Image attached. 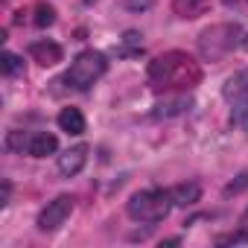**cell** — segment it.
Returning a JSON list of instances; mask_svg holds the SVG:
<instances>
[{"label": "cell", "instance_id": "obj_14", "mask_svg": "<svg viewBox=\"0 0 248 248\" xmlns=\"http://www.w3.org/2000/svg\"><path fill=\"white\" fill-rule=\"evenodd\" d=\"M0 67H3L6 76H21L24 73V59L18 53H3L0 56Z\"/></svg>", "mask_w": 248, "mask_h": 248}, {"label": "cell", "instance_id": "obj_21", "mask_svg": "<svg viewBox=\"0 0 248 248\" xmlns=\"http://www.w3.org/2000/svg\"><path fill=\"white\" fill-rule=\"evenodd\" d=\"M9 193H12V184L3 178V193H0V204H9Z\"/></svg>", "mask_w": 248, "mask_h": 248}, {"label": "cell", "instance_id": "obj_20", "mask_svg": "<svg viewBox=\"0 0 248 248\" xmlns=\"http://www.w3.org/2000/svg\"><path fill=\"white\" fill-rule=\"evenodd\" d=\"M155 3V0H126V9H132V12H143V9H149Z\"/></svg>", "mask_w": 248, "mask_h": 248}, {"label": "cell", "instance_id": "obj_23", "mask_svg": "<svg viewBox=\"0 0 248 248\" xmlns=\"http://www.w3.org/2000/svg\"><path fill=\"white\" fill-rule=\"evenodd\" d=\"M242 225H245V228H248V210H245V213H242Z\"/></svg>", "mask_w": 248, "mask_h": 248}, {"label": "cell", "instance_id": "obj_10", "mask_svg": "<svg viewBox=\"0 0 248 248\" xmlns=\"http://www.w3.org/2000/svg\"><path fill=\"white\" fill-rule=\"evenodd\" d=\"M59 129L67 135H82L85 132V117L79 108H62L59 111Z\"/></svg>", "mask_w": 248, "mask_h": 248}, {"label": "cell", "instance_id": "obj_6", "mask_svg": "<svg viewBox=\"0 0 248 248\" xmlns=\"http://www.w3.org/2000/svg\"><path fill=\"white\" fill-rule=\"evenodd\" d=\"M85 164H88V146H85V143H79V146H70L67 152H62V155H59V172H62L64 178H73V175H79Z\"/></svg>", "mask_w": 248, "mask_h": 248}, {"label": "cell", "instance_id": "obj_16", "mask_svg": "<svg viewBox=\"0 0 248 248\" xmlns=\"http://www.w3.org/2000/svg\"><path fill=\"white\" fill-rule=\"evenodd\" d=\"M30 138H32V135L9 132V135H6V149H12V152H24V149H30Z\"/></svg>", "mask_w": 248, "mask_h": 248}, {"label": "cell", "instance_id": "obj_24", "mask_svg": "<svg viewBox=\"0 0 248 248\" xmlns=\"http://www.w3.org/2000/svg\"><path fill=\"white\" fill-rule=\"evenodd\" d=\"M85 3H93V0H85Z\"/></svg>", "mask_w": 248, "mask_h": 248}, {"label": "cell", "instance_id": "obj_18", "mask_svg": "<svg viewBox=\"0 0 248 248\" xmlns=\"http://www.w3.org/2000/svg\"><path fill=\"white\" fill-rule=\"evenodd\" d=\"M242 190H248V170H245V172H239L231 184H225V196H239Z\"/></svg>", "mask_w": 248, "mask_h": 248}, {"label": "cell", "instance_id": "obj_8", "mask_svg": "<svg viewBox=\"0 0 248 248\" xmlns=\"http://www.w3.org/2000/svg\"><path fill=\"white\" fill-rule=\"evenodd\" d=\"M30 56L41 64V67H53L62 62V47L56 41H32L30 44Z\"/></svg>", "mask_w": 248, "mask_h": 248}, {"label": "cell", "instance_id": "obj_11", "mask_svg": "<svg viewBox=\"0 0 248 248\" xmlns=\"http://www.w3.org/2000/svg\"><path fill=\"white\" fill-rule=\"evenodd\" d=\"M193 102H190V96H172V99H161V102H155V117H178V114H184L187 108H190Z\"/></svg>", "mask_w": 248, "mask_h": 248}, {"label": "cell", "instance_id": "obj_1", "mask_svg": "<svg viewBox=\"0 0 248 248\" xmlns=\"http://www.w3.org/2000/svg\"><path fill=\"white\" fill-rule=\"evenodd\" d=\"M202 70L196 64V59H190L187 53H164L149 64V82L155 88H167V91H190L193 85H199Z\"/></svg>", "mask_w": 248, "mask_h": 248}, {"label": "cell", "instance_id": "obj_5", "mask_svg": "<svg viewBox=\"0 0 248 248\" xmlns=\"http://www.w3.org/2000/svg\"><path fill=\"white\" fill-rule=\"evenodd\" d=\"M70 210H73V196H59V199L47 202V207L38 213V231L50 233V231L62 228L64 219L70 216Z\"/></svg>", "mask_w": 248, "mask_h": 248}, {"label": "cell", "instance_id": "obj_15", "mask_svg": "<svg viewBox=\"0 0 248 248\" xmlns=\"http://www.w3.org/2000/svg\"><path fill=\"white\" fill-rule=\"evenodd\" d=\"M35 27L38 30H44V27H53L56 24V9L53 6H35Z\"/></svg>", "mask_w": 248, "mask_h": 248}, {"label": "cell", "instance_id": "obj_13", "mask_svg": "<svg viewBox=\"0 0 248 248\" xmlns=\"http://www.w3.org/2000/svg\"><path fill=\"white\" fill-rule=\"evenodd\" d=\"M204 6H207V0H172V9L181 18H196L204 12Z\"/></svg>", "mask_w": 248, "mask_h": 248}, {"label": "cell", "instance_id": "obj_12", "mask_svg": "<svg viewBox=\"0 0 248 248\" xmlns=\"http://www.w3.org/2000/svg\"><path fill=\"white\" fill-rule=\"evenodd\" d=\"M172 193V202L178 204V207H193L199 199H202V187L196 184V181H187V184H178L175 190H170Z\"/></svg>", "mask_w": 248, "mask_h": 248}, {"label": "cell", "instance_id": "obj_2", "mask_svg": "<svg viewBox=\"0 0 248 248\" xmlns=\"http://www.w3.org/2000/svg\"><path fill=\"white\" fill-rule=\"evenodd\" d=\"M172 193L167 190H143V193H135L132 202L126 204V213L135 219V222H161L170 216L172 210Z\"/></svg>", "mask_w": 248, "mask_h": 248}, {"label": "cell", "instance_id": "obj_9", "mask_svg": "<svg viewBox=\"0 0 248 248\" xmlns=\"http://www.w3.org/2000/svg\"><path fill=\"white\" fill-rule=\"evenodd\" d=\"M59 149V140H56V135H50V132H35L32 138H30V155L32 158H47V155H53Z\"/></svg>", "mask_w": 248, "mask_h": 248}, {"label": "cell", "instance_id": "obj_4", "mask_svg": "<svg viewBox=\"0 0 248 248\" xmlns=\"http://www.w3.org/2000/svg\"><path fill=\"white\" fill-rule=\"evenodd\" d=\"M105 70H108L105 56L96 53V50H85V53H79V56L73 59V64H70V70H67V82H70V88H76V91H88L93 82H99V79L105 76Z\"/></svg>", "mask_w": 248, "mask_h": 248}, {"label": "cell", "instance_id": "obj_19", "mask_svg": "<svg viewBox=\"0 0 248 248\" xmlns=\"http://www.w3.org/2000/svg\"><path fill=\"white\" fill-rule=\"evenodd\" d=\"M140 32H135V30H129L126 35H123V53H135V50H140Z\"/></svg>", "mask_w": 248, "mask_h": 248}, {"label": "cell", "instance_id": "obj_3", "mask_svg": "<svg viewBox=\"0 0 248 248\" xmlns=\"http://www.w3.org/2000/svg\"><path fill=\"white\" fill-rule=\"evenodd\" d=\"M239 41H242V30H239V24H216V27H210V30L202 32V38H199V50H202L204 59L216 62V59L228 56V53L233 50V44H239Z\"/></svg>", "mask_w": 248, "mask_h": 248}, {"label": "cell", "instance_id": "obj_17", "mask_svg": "<svg viewBox=\"0 0 248 248\" xmlns=\"http://www.w3.org/2000/svg\"><path fill=\"white\" fill-rule=\"evenodd\" d=\"M231 120H233V126H239V129L248 135V102H236V105H233V117H231Z\"/></svg>", "mask_w": 248, "mask_h": 248}, {"label": "cell", "instance_id": "obj_22", "mask_svg": "<svg viewBox=\"0 0 248 248\" xmlns=\"http://www.w3.org/2000/svg\"><path fill=\"white\" fill-rule=\"evenodd\" d=\"M239 47H242V50L248 53V35H242V41H239Z\"/></svg>", "mask_w": 248, "mask_h": 248}, {"label": "cell", "instance_id": "obj_7", "mask_svg": "<svg viewBox=\"0 0 248 248\" xmlns=\"http://www.w3.org/2000/svg\"><path fill=\"white\" fill-rule=\"evenodd\" d=\"M222 96L228 102H248V67L245 70H236L233 76H228V82L222 85Z\"/></svg>", "mask_w": 248, "mask_h": 248}]
</instances>
